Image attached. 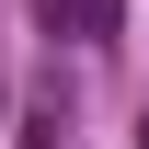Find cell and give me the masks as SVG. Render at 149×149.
Segmentation results:
<instances>
[{
	"instance_id": "cell-1",
	"label": "cell",
	"mask_w": 149,
	"mask_h": 149,
	"mask_svg": "<svg viewBox=\"0 0 149 149\" xmlns=\"http://www.w3.org/2000/svg\"><path fill=\"white\" fill-rule=\"evenodd\" d=\"M138 149H149V126H138Z\"/></svg>"
}]
</instances>
